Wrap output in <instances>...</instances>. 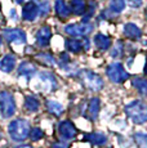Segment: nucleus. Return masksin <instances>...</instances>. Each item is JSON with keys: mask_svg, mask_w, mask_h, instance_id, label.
I'll list each match as a JSON object with an SVG mask.
<instances>
[{"mask_svg": "<svg viewBox=\"0 0 147 148\" xmlns=\"http://www.w3.org/2000/svg\"><path fill=\"white\" fill-rule=\"evenodd\" d=\"M125 112L128 117L135 124H145L147 122V104L141 101H134L126 104Z\"/></svg>", "mask_w": 147, "mask_h": 148, "instance_id": "obj_1", "label": "nucleus"}, {"mask_svg": "<svg viewBox=\"0 0 147 148\" xmlns=\"http://www.w3.org/2000/svg\"><path fill=\"white\" fill-rule=\"evenodd\" d=\"M30 124L29 121L23 120V119H18L9 124L8 126V133H9L10 138L16 142H23L30 135Z\"/></svg>", "mask_w": 147, "mask_h": 148, "instance_id": "obj_2", "label": "nucleus"}, {"mask_svg": "<svg viewBox=\"0 0 147 148\" xmlns=\"http://www.w3.org/2000/svg\"><path fill=\"white\" fill-rule=\"evenodd\" d=\"M16 112L14 98L8 92H0V113L3 117H12Z\"/></svg>", "mask_w": 147, "mask_h": 148, "instance_id": "obj_3", "label": "nucleus"}, {"mask_svg": "<svg viewBox=\"0 0 147 148\" xmlns=\"http://www.w3.org/2000/svg\"><path fill=\"white\" fill-rule=\"evenodd\" d=\"M80 79H81V81H83V84L85 85L88 89L94 90V92L101 90L103 86V81H102V79H101V76L97 75L95 72H93V71L83 70L80 72Z\"/></svg>", "mask_w": 147, "mask_h": 148, "instance_id": "obj_4", "label": "nucleus"}, {"mask_svg": "<svg viewBox=\"0 0 147 148\" xmlns=\"http://www.w3.org/2000/svg\"><path fill=\"white\" fill-rule=\"evenodd\" d=\"M106 73L107 77L112 82H116V84H121V82H124L129 79L128 72L124 70L121 63H111L106 68Z\"/></svg>", "mask_w": 147, "mask_h": 148, "instance_id": "obj_5", "label": "nucleus"}, {"mask_svg": "<svg viewBox=\"0 0 147 148\" xmlns=\"http://www.w3.org/2000/svg\"><path fill=\"white\" fill-rule=\"evenodd\" d=\"M93 26L90 23H72V25H67L65 27L66 34H69L70 36H85L89 32H92Z\"/></svg>", "mask_w": 147, "mask_h": 148, "instance_id": "obj_6", "label": "nucleus"}, {"mask_svg": "<svg viewBox=\"0 0 147 148\" xmlns=\"http://www.w3.org/2000/svg\"><path fill=\"white\" fill-rule=\"evenodd\" d=\"M4 38L12 44H25L26 42V34L19 28H7L4 30Z\"/></svg>", "mask_w": 147, "mask_h": 148, "instance_id": "obj_7", "label": "nucleus"}, {"mask_svg": "<svg viewBox=\"0 0 147 148\" xmlns=\"http://www.w3.org/2000/svg\"><path fill=\"white\" fill-rule=\"evenodd\" d=\"M39 84H40L41 90H47V92H52L57 88V81H56L54 76L49 72H40L38 75Z\"/></svg>", "mask_w": 147, "mask_h": 148, "instance_id": "obj_8", "label": "nucleus"}, {"mask_svg": "<svg viewBox=\"0 0 147 148\" xmlns=\"http://www.w3.org/2000/svg\"><path fill=\"white\" fill-rule=\"evenodd\" d=\"M58 132L63 139H74L76 136V127L71 121H62L58 126Z\"/></svg>", "mask_w": 147, "mask_h": 148, "instance_id": "obj_9", "label": "nucleus"}, {"mask_svg": "<svg viewBox=\"0 0 147 148\" xmlns=\"http://www.w3.org/2000/svg\"><path fill=\"white\" fill-rule=\"evenodd\" d=\"M39 16V7L35 1H27L22 9V17L26 21H35Z\"/></svg>", "mask_w": 147, "mask_h": 148, "instance_id": "obj_10", "label": "nucleus"}, {"mask_svg": "<svg viewBox=\"0 0 147 148\" xmlns=\"http://www.w3.org/2000/svg\"><path fill=\"white\" fill-rule=\"evenodd\" d=\"M52 38V31L49 26H43L40 30L36 32V41L40 47H47Z\"/></svg>", "mask_w": 147, "mask_h": 148, "instance_id": "obj_11", "label": "nucleus"}, {"mask_svg": "<svg viewBox=\"0 0 147 148\" xmlns=\"http://www.w3.org/2000/svg\"><path fill=\"white\" fill-rule=\"evenodd\" d=\"M36 72V67L34 66L31 62H22L18 67V75L26 77L27 80L32 79V76L35 75Z\"/></svg>", "mask_w": 147, "mask_h": 148, "instance_id": "obj_12", "label": "nucleus"}, {"mask_svg": "<svg viewBox=\"0 0 147 148\" xmlns=\"http://www.w3.org/2000/svg\"><path fill=\"white\" fill-rule=\"evenodd\" d=\"M16 67V57L12 54H7L4 58L0 61V70L3 72H12Z\"/></svg>", "mask_w": 147, "mask_h": 148, "instance_id": "obj_13", "label": "nucleus"}, {"mask_svg": "<svg viewBox=\"0 0 147 148\" xmlns=\"http://www.w3.org/2000/svg\"><path fill=\"white\" fill-rule=\"evenodd\" d=\"M54 9H56V13H57L58 17H61L62 19L67 18L71 13V8L66 4L65 0H56L54 3Z\"/></svg>", "mask_w": 147, "mask_h": 148, "instance_id": "obj_14", "label": "nucleus"}, {"mask_svg": "<svg viewBox=\"0 0 147 148\" xmlns=\"http://www.w3.org/2000/svg\"><path fill=\"white\" fill-rule=\"evenodd\" d=\"M87 142H90L92 144H95V146H103L107 142V138L104 134H101V133H90V134H85L84 136Z\"/></svg>", "mask_w": 147, "mask_h": 148, "instance_id": "obj_15", "label": "nucleus"}, {"mask_svg": "<svg viewBox=\"0 0 147 148\" xmlns=\"http://www.w3.org/2000/svg\"><path fill=\"white\" fill-rule=\"evenodd\" d=\"M124 34H125V36H128L129 39H139L141 35H142L141 30L135 26L134 23H126L125 26H124Z\"/></svg>", "mask_w": 147, "mask_h": 148, "instance_id": "obj_16", "label": "nucleus"}, {"mask_svg": "<svg viewBox=\"0 0 147 148\" xmlns=\"http://www.w3.org/2000/svg\"><path fill=\"white\" fill-rule=\"evenodd\" d=\"M132 85L138 90V93L142 95L147 97V80L142 77H133L132 79Z\"/></svg>", "mask_w": 147, "mask_h": 148, "instance_id": "obj_17", "label": "nucleus"}, {"mask_svg": "<svg viewBox=\"0 0 147 148\" xmlns=\"http://www.w3.org/2000/svg\"><path fill=\"white\" fill-rule=\"evenodd\" d=\"M94 42H95V45H97L98 49H101V50H107L110 48V45H111L110 38H107V36L103 35V34H98V35H95Z\"/></svg>", "mask_w": 147, "mask_h": 148, "instance_id": "obj_18", "label": "nucleus"}, {"mask_svg": "<svg viewBox=\"0 0 147 148\" xmlns=\"http://www.w3.org/2000/svg\"><path fill=\"white\" fill-rule=\"evenodd\" d=\"M100 107H101V103H100V99L98 98H92V101L89 102V107H88V112H89V117L90 120H95L100 113Z\"/></svg>", "mask_w": 147, "mask_h": 148, "instance_id": "obj_19", "label": "nucleus"}, {"mask_svg": "<svg viewBox=\"0 0 147 148\" xmlns=\"http://www.w3.org/2000/svg\"><path fill=\"white\" fill-rule=\"evenodd\" d=\"M66 48H67V50H70V52H72V53H79L83 50L84 42L80 40H76V39H67Z\"/></svg>", "mask_w": 147, "mask_h": 148, "instance_id": "obj_20", "label": "nucleus"}, {"mask_svg": "<svg viewBox=\"0 0 147 148\" xmlns=\"http://www.w3.org/2000/svg\"><path fill=\"white\" fill-rule=\"evenodd\" d=\"M25 107H26V110L30 111V112H36V111L39 110V107H40V102H39V99H36L35 97L29 95L25 98Z\"/></svg>", "mask_w": 147, "mask_h": 148, "instance_id": "obj_21", "label": "nucleus"}, {"mask_svg": "<svg viewBox=\"0 0 147 148\" xmlns=\"http://www.w3.org/2000/svg\"><path fill=\"white\" fill-rule=\"evenodd\" d=\"M71 10L78 16H81V14L85 13L87 5L84 0H71Z\"/></svg>", "mask_w": 147, "mask_h": 148, "instance_id": "obj_22", "label": "nucleus"}, {"mask_svg": "<svg viewBox=\"0 0 147 148\" xmlns=\"http://www.w3.org/2000/svg\"><path fill=\"white\" fill-rule=\"evenodd\" d=\"M47 108H48V111L54 116H61L62 113H63V107H62V104H59L58 102H56V101H48Z\"/></svg>", "mask_w": 147, "mask_h": 148, "instance_id": "obj_23", "label": "nucleus"}, {"mask_svg": "<svg viewBox=\"0 0 147 148\" xmlns=\"http://www.w3.org/2000/svg\"><path fill=\"white\" fill-rule=\"evenodd\" d=\"M125 8V0H110V9L115 13H120Z\"/></svg>", "mask_w": 147, "mask_h": 148, "instance_id": "obj_24", "label": "nucleus"}, {"mask_svg": "<svg viewBox=\"0 0 147 148\" xmlns=\"http://www.w3.org/2000/svg\"><path fill=\"white\" fill-rule=\"evenodd\" d=\"M36 59H38L39 62H41V63L47 64V66H52V64H54V58H53V56H50V54L48 53H40L36 56Z\"/></svg>", "mask_w": 147, "mask_h": 148, "instance_id": "obj_25", "label": "nucleus"}, {"mask_svg": "<svg viewBox=\"0 0 147 148\" xmlns=\"http://www.w3.org/2000/svg\"><path fill=\"white\" fill-rule=\"evenodd\" d=\"M134 140L139 148H147V134L145 133H137L134 135Z\"/></svg>", "mask_w": 147, "mask_h": 148, "instance_id": "obj_26", "label": "nucleus"}, {"mask_svg": "<svg viewBox=\"0 0 147 148\" xmlns=\"http://www.w3.org/2000/svg\"><path fill=\"white\" fill-rule=\"evenodd\" d=\"M30 136L32 140H40L41 138L44 136V133L41 129H39V127H35V129H32L30 132Z\"/></svg>", "mask_w": 147, "mask_h": 148, "instance_id": "obj_27", "label": "nucleus"}, {"mask_svg": "<svg viewBox=\"0 0 147 148\" xmlns=\"http://www.w3.org/2000/svg\"><path fill=\"white\" fill-rule=\"evenodd\" d=\"M39 7V5H38ZM48 12H49V3L48 1H43L40 4V7H39V13L41 14V16H45Z\"/></svg>", "mask_w": 147, "mask_h": 148, "instance_id": "obj_28", "label": "nucleus"}, {"mask_svg": "<svg viewBox=\"0 0 147 148\" xmlns=\"http://www.w3.org/2000/svg\"><path fill=\"white\" fill-rule=\"evenodd\" d=\"M129 3H131V5H133L134 8H138L142 4V0H129Z\"/></svg>", "mask_w": 147, "mask_h": 148, "instance_id": "obj_29", "label": "nucleus"}, {"mask_svg": "<svg viewBox=\"0 0 147 148\" xmlns=\"http://www.w3.org/2000/svg\"><path fill=\"white\" fill-rule=\"evenodd\" d=\"M120 45H121V42L119 41V42H117V47H116V49H115V50H119V49H120ZM112 56H114V57H117L119 54H117L116 52H112Z\"/></svg>", "mask_w": 147, "mask_h": 148, "instance_id": "obj_30", "label": "nucleus"}, {"mask_svg": "<svg viewBox=\"0 0 147 148\" xmlns=\"http://www.w3.org/2000/svg\"><path fill=\"white\" fill-rule=\"evenodd\" d=\"M17 4H21V3H23V0H14Z\"/></svg>", "mask_w": 147, "mask_h": 148, "instance_id": "obj_31", "label": "nucleus"}, {"mask_svg": "<svg viewBox=\"0 0 147 148\" xmlns=\"http://www.w3.org/2000/svg\"><path fill=\"white\" fill-rule=\"evenodd\" d=\"M18 148H32L31 146H22V147H18Z\"/></svg>", "mask_w": 147, "mask_h": 148, "instance_id": "obj_32", "label": "nucleus"}, {"mask_svg": "<svg viewBox=\"0 0 147 148\" xmlns=\"http://www.w3.org/2000/svg\"><path fill=\"white\" fill-rule=\"evenodd\" d=\"M145 73L147 75V62H146V66H145Z\"/></svg>", "mask_w": 147, "mask_h": 148, "instance_id": "obj_33", "label": "nucleus"}, {"mask_svg": "<svg viewBox=\"0 0 147 148\" xmlns=\"http://www.w3.org/2000/svg\"><path fill=\"white\" fill-rule=\"evenodd\" d=\"M146 17H147V8H146Z\"/></svg>", "mask_w": 147, "mask_h": 148, "instance_id": "obj_34", "label": "nucleus"}, {"mask_svg": "<svg viewBox=\"0 0 147 148\" xmlns=\"http://www.w3.org/2000/svg\"><path fill=\"white\" fill-rule=\"evenodd\" d=\"M54 148H59V147H54Z\"/></svg>", "mask_w": 147, "mask_h": 148, "instance_id": "obj_35", "label": "nucleus"}, {"mask_svg": "<svg viewBox=\"0 0 147 148\" xmlns=\"http://www.w3.org/2000/svg\"><path fill=\"white\" fill-rule=\"evenodd\" d=\"M0 42H1V39H0Z\"/></svg>", "mask_w": 147, "mask_h": 148, "instance_id": "obj_36", "label": "nucleus"}]
</instances>
